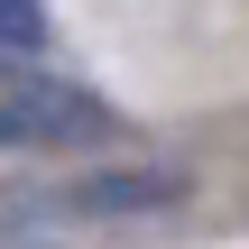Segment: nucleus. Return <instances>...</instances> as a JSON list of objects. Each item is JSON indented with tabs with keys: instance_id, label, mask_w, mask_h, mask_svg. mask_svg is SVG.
Returning a JSON list of instances; mask_svg holds the SVG:
<instances>
[{
	"instance_id": "nucleus-2",
	"label": "nucleus",
	"mask_w": 249,
	"mask_h": 249,
	"mask_svg": "<svg viewBox=\"0 0 249 249\" xmlns=\"http://www.w3.org/2000/svg\"><path fill=\"white\" fill-rule=\"evenodd\" d=\"M46 222H129V213H166L176 203V176L157 166H120V176H83V185H55V194H28Z\"/></svg>"
},
{
	"instance_id": "nucleus-3",
	"label": "nucleus",
	"mask_w": 249,
	"mask_h": 249,
	"mask_svg": "<svg viewBox=\"0 0 249 249\" xmlns=\"http://www.w3.org/2000/svg\"><path fill=\"white\" fill-rule=\"evenodd\" d=\"M37 37H46V9L37 0H0V55H28Z\"/></svg>"
},
{
	"instance_id": "nucleus-1",
	"label": "nucleus",
	"mask_w": 249,
	"mask_h": 249,
	"mask_svg": "<svg viewBox=\"0 0 249 249\" xmlns=\"http://www.w3.org/2000/svg\"><path fill=\"white\" fill-rule=\"evenodd\" d=\"M120 120L102 92L46 74V65H9L0 55V157L9 148H102Z\"/></svg>"
}]
</instances>
